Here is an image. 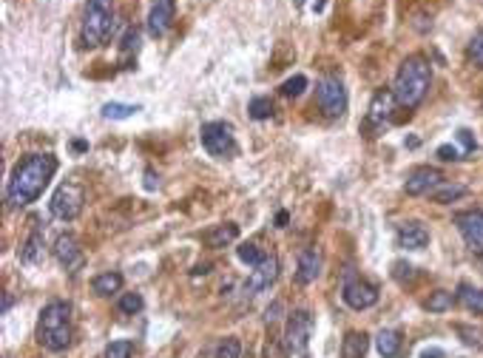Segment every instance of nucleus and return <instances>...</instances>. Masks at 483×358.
Masks as SVG:
<instances>
[{
  "mask_svg": "<svg viewBox=\"0 0 483 358\" xmlns=\"http://www.w3.org/2000/svg\"><path fill=\"white\" fill-rule=\"evenodd\" d=\"M452 305H455V296H452L450 290H435V293L424 302V307H427L430 313H447V310H452Z\"/></svg>",
  "mask_w": 483,
  "mask_h": 358,
  "instance_id": "nucleus-25",
  "label": "nucleus"
},
{
  "mask_svg": "<svg viewBox=\"0 0 483 358\" xmlns=\"http://www.w3.org/2000/svg\"><path fill=\"white\" fill-rule=\"evenodd\" d=\"M310 333H313V316H310L307 310L290 313L287 333H284L287 350H290V353H304V350H307V342H310Z\"/></svg>",
  "mask_w": 483,
  "mask_h": 358,
  "instance_id": "nucleus-9",
  "label": "nucleus"
},
{
  "mask_svg": "<svg viewBox=\"0 0 483 358\" xmlns=\"http://www.w3.org/2000/svg\"><path fill=\"white\" fill-rule=\"evenodd\" d=\"M131 356H134V342H128V339L111 342L105 347V353H103V358H131Z\"/></svg>",
  "mask_w": 483,
  "mask_h": 358,
  "instance_id": "nucleus-30",
  "label": "nucleus"
},
{
  "mask_svg": "<svg viewBox=\"0 0 483 358\" xmlns=\"http://www.w3.org/2000/svg\"><path fill=\"white\" fill-rule=\"evenodd\" d=\"M395 105H398V100H395L393 88H381V91H375V94H373V100H370V108H367V122H370L373 128H384V122H390V120H393Z\"/></svg>",
  "mask_w": 483,
  "mask_h": 358,
  "instance_id": "nucleus-11",
  "label": "nucleus"
},
{
  "mask_svg": "<svg viewBox=\"0 0 483 358\" xmlns=\"http://www.w3.org/2000/svg\"><path fill=\"white\" fill-rule=\"evenodd\" d=\"M316 100L330 120H338L347 111V88L338 77H321L316 85Z\"/></svg>",
  "mask_w": 483,
  "mask_h": 358,
  "instance_id": "nucleus-8",
  "label": "nucleus"
},
{
  "mask_svg": "<svg viewBox=\"0 0 483 358\" xmlns=\"http://www.w3.org/2000/svg\"><path fill=\"white\" fill-rule=\"evenodd\" d=\"M54 259L68 270V273H77L83 268V248L77 242L74 233H60L57 242H54Z\"/></svg>",
  "mask_w": 483,
  "mask_h": 358,
  "instance_id": "nucleus-12",
  "label": "nucleus"
},
{
  "mask_svg": "<svg viewBox=\"0 0 483 358\" xmlns=\"http://www.w3.org/2000/svg\"><path fill=\"white\" fill-rule=\"evenodd\" d=\"M137 111H142V105H131V102H105L103 108H100V114L105 117V120H128V117H134Z\"/></svg>",
  "mask_w": 483,
  "mask_h": 358,
  "instance_id": "nucleus-23",
  "label": "nucleus"
},
{
  "mask_svg": "<svg viewBox=\"0 0 483 358\" xmlns=\"http://www.w3.org/2000/svg\"><path fill=\"white\" fill-rule=\"evenodd\" d=\"M145 179H148V182H145V188H148V191H154V188L160 185V182H154V171H148V174H145Z\"/></svg>",
  "mask_w": 483,
  "mask_h": 358,
  "instance_id": "nucleus-41",
  "label": "nucleus"
},
{
  "mask_svg": "<svg viewBox=\"0 0 483 358\" xmlns=\"http://www.w3.org/2000/svg\"><path fill=\"white\" fill-rule=\"evenodd\" d=\"M237 239H239V225H234V222L217 225L214 231L205 233V245H208L211 251H219V248H225V245H231V242H237Z\"/></svg>",
  "mask_w": 483,
  "mask_h": 358,
  "instance_id": "nucleus-19",
  "label": "nucleus"
},
{
  "mask_svg": "<svg viewBox=\"0 0 483 358\" xmlns=\"http://www.w3.org/2000/svg\"><path fill=\"white\" fill-rule=\"evenodd\" d=\"M217 358H242V342L239 339H225L219 347H217Z\"/></svg>",
  "mask_w": 483,
  "mask_h": 358,
  "instance_id": "nucleus-34",
  "label": "nucleus"
},
{
  "mask_svg": "<svg viewBox=\"0 0 483 358\" xmlns=\"http://www.w3.org/2000/svg\"><path fill=\"white\" fill-rule=\"evenodd\" d=\"M455 333L461 336V342H464V344H469V347H483V333H481V330H475V327H467V325H455Z\"/></svg>",
  "mask_w": 483,
  "mask_h": 358,
  "instance_id": "nucleus-31",
  "label": "nucleus"
},
{
  "mask_svg": "<svg viewBox=\"0 0 483 358\" xmlns=\"http://www.w3.org/2000/svg\"><path fill=\"white\" fill-rule=\"evenodd\" d=\"M430 85H432L430 60L421 57V54H412V57H407V60L398 65L395 80H393V94H395L398 105L415 108V105H421V100L427 97Z\"/></svg>",
  "mask_w": 483,
  "mask_h": 358,
  "instance_id": "nucleus-2",
  "label": "nucleus"
},
{
  "mask_svg": "<svg viewBox=\"0 0 483 358\" xmlns=\"http://www.w3.org/2000/svg\"><path fill=\"white\" fill-rule=\"evenodd\" d=\"M247 111L253 120H267V117H273V102H270V97H253Z\"/></svg>",
  "mask_w": 483,
  "mask_h": 358,
  "instance_id": "nucleus-28",
  "label": "nucleus"
},
{
  "mask_svg": "<svg viewBox=\"0 0 483 358\" xmlns=\"http://www.w3.org/2000/svg\"><path fill=\"white\" fill-rule=\"evenodd\" d=\"M54 171H57V159L51 154L23 157L11 171V179H9V188H6V202L11 208H23V205L40 199V194L51 182Z\"/></svg>",
  "mask_w": 483,
  "mask_h": 358,
  "instance_id": "nucleus-1",
  "label": "nucleus"
},
{
  "mask_svg": "<svg viewBox=\"0 0 483 358\" xmlns=\"http://www.w3.org/2000/svg\"><path fill=\"white\" fill-rule=\"evenodd\" d=\"M461 302L472 310V313H481L483 316V290H475L469 285H461Z\"/></svg>",
  "mask_w": 483,
  "mask_h": 358,
  "instance_id": "nucleus-26",
  "label": "nucleus"
},
{
  "mask_svg": "<svg viewBox=\"0 0 483 358\" xmlns=\"http://www.w3.org/2000/svg\"><path fill=\"white\" fill-rule=\"evenodd\" d=\"M438 157H441L444 162H455V159H461V151H458L455 145H441V148H438Z\"/></svg>",
  "mask_w": 483,
  "mask_h": 358,
  "instance_id": "nucleus-37",
  "label": "nucleus"
},
{
  "mask_svg": "<svg viewBox=\"0 0 483 358\" xmlns=\"http://www.w3.org/2000/svg\"><path fill=\"white\" fill-rule=\"evenodd\" d=\"M367 347H370V339L364 333H347L344 342H341V358H364L367 356Z\"/></svg>",
  "mask_w": 483,
  "mask_h": 358,
  "instance_id": "nucleus-20",
  "label": "nucleus"
},
{
  "mask_svg": "<svg viewBox=\"0 0 483 358\" xmlns=\"http://www.w3.org/2000/svg\"><path fill=\"white\" fill-rule=\"evenodd\" d=\"M304 88H307V77H304V74H296V77H290V80L281 83V94H284V97H298Z\"/></svg>",
  "mask_w": 483,
  "mask_h": 358,
  "instance_id": "nucleus-33",
  "label": "nucleus"
},
{
  "mask_svg": "<svg viewBox=\"0 0 483 358\" xmlns=\"http://www.w3.org/2000/svg\"><path fill=\"white\" fill-rule=\"evenodd\" d=\"M37 342L51 353H60L71 344V307L66 302H48L43 307L37 322Z\"/></svg>",
  "mask_w": 483,
  "mask_h": 358,
  "instance_id": "nucleus-3",
  "label": "nucleus"
},
{
  "mask_svg": "<svg viewBox=\"0 0 483 358\" xmlns=\"http://www.w3.org/2000/svg\"><path fill=\"white\" fill-rule=\"evenodd\" d=\"M83 205H85V191L77 182H63L48 202L51 216H57L63 222H74L83 214Z\"/></svg>",
  "mask_w": 483,
  "mask_h": 358,
  "instance_id": "nucleus-6",
  "label": "nucleus"
},
{
  "mask_svg": "<svg viewBox=\"0 0 483 358\" xmlns=\"http://www.w3.org/2000/svg\"><path fill=\"white\" fill-rule=\"evenodd\" d=\"M142 296L140 293H123L120 296V302H117V307H120V313H125V316H134V313H140L142 310Z\"/></svg>",
  "mask_w": 483,
  "mask_h": 358,
  "instance_id": "nucleus-29",
  "label": "nucleus"
},
{
  "mask_svg": "<svg viewBox=\"0 0 483 358\" xmlns=\"http://www.w3.org/2000/svg\"><path fill=\"white\" fill-rule=\"evenodd\" d=\"M276 279H279V259H276L273 253H267V256L253 268V273H250V279H247V293H250V296H253V293H261V290H267Z\"/></svg>",
  "mask_w": 483,
  "mask_h": 358,
  "instance_id": "nucleus-14",
  "label": "nucleus"
},
{
  "mask_svg": "<svg viewBox=\"0 0 483 358\" xmlns=\"http://www.w3.org/2000/svg\"><path fill=\"white\" fill-rule=\"evenodd\" d=\"M375 350L384 358H395L401 350V333L398 330H381L375 336Z\"/></svg>",
  "mask_w": 483,
  "mask_h": 358,
  "instance_id": "nucleus-21",
  "label": "nucleus"
},
{
  "mask_svg": "<svg viewBox=\"0 0 483 358\" xmlns=\"http://www.w3.org/2000/svg\"><path fill=\"white\" fill-rule=\"evenodd\" d=\"M114 0H88L85 20H83V43L88 48L105 46L114 34Z\"/></svg>",
  "mask_w": 483,
  "mask_h": 358,
  "instance_id": "nucleus-4",
  "label": "nucleus"
},
{
  "mask_svg": "<svg viewBox=\"0 0 483 358\" xmlns=\"http://www.w3.org/2000/svg\"><path fill=\"white\" fill-rule=\"evenodd\" d=\"M237 256H239V262L250 265V268H256V265H259V262H261L267 253H261V251H259L253 242H244V245H239V248H237Z\"/></svg>",
  "mask_w": 483,
  "mask_h": 358,
  "instance_id": "nucleus-27",
  "label": "nucleus"
},
{
  "mask_svg": "<svg viewBox=\"0 0 483 358\" xmlns=\"http://www.w3.org/2000/svg\"><path fill=\"white\" fill-rule=\"evenodd\" d=\"M447 353L441 350V347H427L424 353H421V358H444Z\"/></svg>",
  "mask_w": 483,
  "mask_h": 358,
  "instance_id": "nucleus-40",
  "label": "nucleus"
},
{
  "mask_svg": "<svg viewBox=\"0 0 483 358\" xmlns=\"http://www.w3.org/2000/svg\"><path fill=\"white\" fill-rule=\"evenodd\" d=\"M455 225L467 242V248L472 253L483 256V211H464V214H455Z\"/></svg>",
  "mask_w": 483,
  "mask_h": 358,
  "instance_id": "nucleus-10",
  "label": "nucleus"
},
{
  "mask_svg": "<svg viewBox=\"0 0 483 358\" xmlns=\"http://www.w3.org/2000/svg\"><path fill=\"white\" fill-rule=\"evenodd\" d=\"M91 288H94V293L97 296H111V293H120V288H123V276L120 273H100L94 282H91Z\"/></svg>",
  "mask_w": 483,
  "mask_h": 358,
  "instance_id": "nucleus-22",
  "label": "nucleus"
},
{
  "mask_svg": "<svg viewBox=\"0 0 483 358\" xmlns=\"http://www.w3.org/2000/svg\"><path fill=\"white\" fill-rule=\"evenodd\" d=\"M199 139H202V148L214 159H234L239 154L237 134H234L231 122H205L199 131Z\"/></svg>",
  "mask_w": 483,
  "mask_h": 358,
  "instance_id": "nucleus-5",
  "label": "nucleus"
},
{
  "mask_svg": "<svg viewBox=\"0 0 483 358\" xmlns=\"http://www.w3.org/2000/svg\"><path fill=\"white\" fill-rule=\"evenodd\" d=\"M395 242L404 251H424L430 245V231L421 222H404L395 231Z\"/></svg>",
  "mask_w": 483,
  "mask_h": 358,
  "instance_id": "nucleus-17",
  "label": "nucleus"
},
{
  "mask_svg": "<svg viewBox=\"0 0 483 358\" xmlns=\"http://www.w3.org/2000/svg\"><path fill=\"white\" fill-rule=\"evenodd\" d=\"M279 313H281V302H276L273 307H267V316H264V319H267V322H276V319H279Z\"/></svg>",
  "mask_w": 483,
  "mask_h": 358,
  "instance_id": "nucleus-39",
  "label": "nucleus"
},
{
  "mask_svg": "<svg viewBox=\"0 0 483 358\" xmlns=\"http://www.w3.org/2000/svg\"><path fill=\"white\" fill-rule=\"evenodd\" d=\"M174 9H177V0H151V11H148V34L151 37H162L171 28Z\"/></svg>",
  "mask_w": 483,
  "mask_h": 358,
  "instance_id": "nucleus-15",
  "label": "nucleus"
},
{
  "mask_svg": "<svg viewBox=\"0 0 483 358\" xmlns=\"http://www.w3.org/2000/svg\"><path fill=\"white\" fill-rule=\"evenodd\" d=\"M43 256H46V242H43V233L34 228V231L26 236V242L20 245L17 259H20L23 265H40V262H43Z\"/></svg>",
  "mask_w": 483,
  "mask_h": 358,
  "instance_id": "nucleus-18",
  "label": "nucleus"
},
{
  "mask_svg": "<svg viewBox=\"0 0 483 358\" xmlns=\"http://www.w3.org/2000/svg\"><path fill=\"white\" fill-rule=\"evenodd\" d=\"M137 51H140V31L128 28L123 37V54H137Z\"/></svg>",
  "mask_w": 483,
  "mask_h": 358,
  "instance_id": "nucleus-36",
  "label": "nucleus"
},
{
  "mask_svg": "<svg viewBox=\"0 0 483 358\" xmlns=\"http://www.w3.org/2000/svg\"><path fill=\"white\" fill-rule=\"evenodd\" d=\"M341 299L353 310H370L378 305V288L355 276L353 270H344V285H341Z\"/></svg>",
  "mask_w": 483,
  "mask_h": 358,
  "instance_id": "nucleus-7",
  "label": "nucleus"
},
{
  "mask_svg": "<svg viewBox=\"0 0 483 358\" xmlns=\"http://www.w3.org/2000/svg\"><path fill=\"white\" fill-rule=\"evenodd\" d=\"M393 279L401 282V285H407V282L415 279V268H412L410 262H395V265H393Z\"/></svg>",
  "mask_w": 483,
  "mask_h": 358,
  "instance_id": "nucleus-35",
  "label": "nucleus"
},
{
  "mask_svg": "<svg viewBox=\"0 0 483 358\" xmlns=\"http://www.w3.org/2000/svg\"><path fill=\"white\" fill-rule=\"evenodd\" d=\"M467 54H469V63H472V65L483 68V28H481V31H475V37L469 40V48H467Z\"/></svg>",
  "mask_w": 483,
  "mask_h": 358,
  "instance_id": "nucleus-32",
  "label": "nucleus"
},
{
  "mask_svg": "<svg viewBox=\"0 0 483 358\" xmlns=\"http://www.w3.org/2000/svg\"><path fill=\"white\" fill-rule=\"evenodd\" d=\"M441 182H444V174H441L438 168L421 165V168H415V171L407 177V182H404V191H407L410 196H421V194H430V191H435Z\"/></svg>",
  "mask_w": 483,
  "mask_h": 358,
  "instance_id": "nucleus-13",
  "label": "nucleus"
},
{
  "mask_svg": "<svg viewBox=\"0 0 483 358\" xmlns=\"http://www.w3.org/2000/svg\"><path fill=\"white\" fill-rule=\"evenodd\" d=\"M458 142L464 145V151H475V137H472V131L461 128V131H458Z\"/></svg>",
  "mask_w": 483,
  "mask_h": 358,
  "instance_id": "nucleus-38",
  "label": "nucleus"
},
{
  "mask_svg": "<svg viewBox=\"0 0 483 358\" xmlns=\"http://www.w3.org/2000/svg\"><path fill=\"white\" fill-rule=\"evenodd\" d=\"M287 225V214L284 211H279V216H276V228H284Z\"/></svg>",
  "mask_w": 483,
  "mask_h": 358,
  "instance_id": "nucleus-42",
  "label": "nucleus"
},
{
  "mask_svg": "<svg viewBox=\"0 0 483 358\" xmlns=\"http://www.w3.org/2000/svg\"><path fill=\"white\" fill-rule=\"evenodd\" d=\"M199 273H202V276H208V273H211V265H199V268L194 270V276H199Z\"/></svg>",
  "mask_w": 483,
  "mask_h": 358,
  "instance_id": "nucleus-43",
  "label": "nucleus"
},
{
  "mask_svg": "<svg viewBox=\"0 0 483 358\" xmlns=\"http://www.w3.org/2000/svg\"><path fill=\"white\" fill-rule=\"evenodd\" d=\"M11 302H14V299H11L9 293H3V313H9V307H11Z\"/></svg>",
  "mask_w": 483,
  "mask_h": 358,
  "instance_id": "nucleus-44",
  "label": "nucleus"
},
{
  "mask_svg": "<svg viewBox=\"0 0 483 358\" xmlns=\"http://www.w3.org/2000/svg\"><path fill=\"white\" fill-rule=\"evenodd\" d=\"M464 194H467V188H464V185H450V182H441V185L432 191V199H435L438 205H450V202L461 199Z\"/></svg>",
  "mask_w": 483,
  "mask_h": 358,
  "instance_id": "nucleus-24",
  "label": "nucleus"
},
{
  "mask_svg": "<svg viewBox=\"0 0 483 358\" xmlns=\"http://www.w3.org/2000/svg\"><path fill=\"white\" fill-rule=\"evenodd\" d=\"M321 251L318 248H304L298 253V265H296V282L298 285H313L318 276H321Z\"/></svg>",
  "mask_w": 483,
  "mask_h": 358,
  "instance_id": "nucleus-16",
  "label": "nucleus"
}]
</instances>
